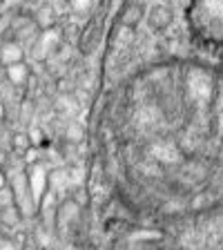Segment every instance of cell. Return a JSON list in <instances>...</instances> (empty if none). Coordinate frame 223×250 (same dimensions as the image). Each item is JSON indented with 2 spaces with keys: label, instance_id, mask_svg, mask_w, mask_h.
I'll return each instance as SVG.
<instances>
[{
  "label": "cell",
  "instance_id": "6da1fadb",
  "mask_svg": "<svg viewBox=\"0 0 223 250\" xmlns=\"http://www.w3.org/2000/svg\"><path fill=\"white\" fill-rule=\"evenodd\" d=\"M27 61V47L20 41H16L14 36H2L0 38V65H14V62Z\"/></svg>",
  "mask_w": 223,
  "mask_h": 250
},
{
  "label": "cell",
  "instance_id": "7a4b0ae2",
  "mask_svg": "<svg viewBox=\"0 0 223 250\" xmlns=\"http://www.w3.org/2000/svg\"><path fill=\"white\" fill-rule=\"evenodd\" d=\"M78 219H81V206H78L72 197H65L62 201H58L56 217H54L58 230H65V228H69V226H74Z\"/></svg>",
  "mask_w": 223,
  "mask_h": 250
},
{
  "label": "cell",
  "instance_id": "3957f363",
  "mask_svg": "<svg viewBox=\"0 0 223 250\" xmlns=\"http://www.w3.org/2000/svg\"><path fill=\"white\" fill-rule=\"evenodd\" d=\"M2 74H5V81L16 89H22L27 87V83L31 81V67L29 62L22 61V62H14V65H7L2 67Z\"/></svg>",
  "mask_w": 223,
  "mask_h": 250
},
{
  "label": "cell",
  "instance_id": "277c9868",
  "mask_svg": "<svg viewBox=\"0 0 223 250\" xmlns=\"http://www.w3.org/2000/svg\"><path fill=\"white\" fill-rule=\"evenodd\" d=\"M22 221H25V214L16 206V201L7 203V206H0V228L16 230V228H20Z\"/></svg>",
  "mask_w": 223,
  "mask_h": 250
},
{
  "label": "cell",
  "instance_id": "5b68a950",
  "mask_svg": "<svg viewBox=\"0 0 223 250\" xmlns=\"http://www.w3.org/2000/svg\"><path fill=\"white\" fill-rule=\"evenodd\" d=\"M31 18H34V22H36L38 27L42 29H52V27H56V21H58V11L54 9L52 5H38L34 7V11H31Z\"/></svg>",
  "mask_w": 223,
  "mask_h": 250
},
{
  "label": "cell",
  "instance_id": "8992f818",
  "mask_svg": "<svg viewBox=\"0 0 223 250\" xmlns=\"http://www.w3.org/2000/svg\"><path fill=\"white\" fill-rule=\"evenodd\" d=\"M170 22H172V11H170V7H165V5L152 7L150 14H147V25L156 31H163L165 27H170Z\"/></svg>",
  "mask_w": 223,
  "mask_h": 250
},
{
  "label": "cell",
  "instance_id": "52a82bcc",
  "mask_svg": "<svg viewBox=\"0 0 223 250\" xmlns=\"http://www.w3.org/2000/svg\"><path fill=\"white\" fill-rule=\"evenodd\" d=\"M145 18V9L141 5H125L123 14H121V25L127 29H134L136 25H141Z\"/></svg>",
  "mask_w": 223,
  "mask_h": 250
},
{
  "label": "cell",
  "instance_id": "ba28073f",
  "mask_svg": "<svg viewBox=\"0 0 223 250\" xmlns=\"http://www.w3.org/2000/svg\"><path fill=\"white\" fill-rule=\"evenodd\" d=\"M9 146H11V150L16 152V154H25L27 150H29L34 143H31V136H29V132H22V130H18V132H14L11 134V139H9Z\"/></svg>",
  "mask_w": 223,
  "mask_h": 250
},
{
  "label": "cell",
  "instance_id": "9c48e42d",
  "mask_svg": "<svg viewBox=\"0 0 223 250\" xmlns=\"http://www.w3.org/2000/svg\"><path fill=\"white\" fill-rule=\"evenodd\" d=\"M67 7L74 14H89L94 9V0H67Z\"/></svg>",
  "mask_w": 223,
  "mask_h": 250
},
{
  "label": "cell",
  "instance_id": "30bf717a",
  "mask_svg": "<svg viewBox=\"0 0 223 250\" xmlns=\"http://www.w3.org/2000/svg\"><path fill=\"white\" fill-rule=\"evenodd\" d=\"M65 141H67V143H81V141H83V127L78 123H69L67 132H65Z\"/></svg>",
  "mask_w": 223,
  "mask_h": 250
},
{
  "label": "cell",
  "instance_id": "8fae6325",
  "mask_svg": "<svg viewBox=\"0 0 223 250\" xmlns=\"http://www.w3.org/2000/svg\"><path fill=\"white\" fill-rule=\"evenodd\" d=\"M9 186V172H7L5 163H0V190Z\"/></svg>",
  "mask_w": 223,
  "mask_h": 250
},
{
  "label": "cell",
  "instance_id": "7c38bea8",
  "mask_svg": "<svg viewBox=\"0 0 223 250\" xmlns=\"http://www.w3.org/2000/svg\"><path fill=\"white\" fill-rule=\"evenodd\" d=\"M18 250H41V248H38V246L34 244V241H29V244H25L22 248H18Z\"/></svg>",
  "mask_w": 223,
  "mask_h": 250
},
{
  "label": "cell",
  "instance_id": "4fadbf2b",
  "mask_svg": "<svg viewBox=\"0 0 223 250\" xmlns=\"http://www.w3.org/2000/svg\"><path fill=\"white\" fill-rule=\"evenodd\" d=\"M62 250H81V248L76 244H67V246H62Z\"/></svg>",
  "mask_w": 223,
  "mask_h": 250
},
{
  "label": "cell",
  "instance_id": "5bb4252c",
  "mask_svg": "<svg viewBox=\"0 0 223 250\" xmlns=\"http://www.w3.org/2000/svg\"><path fill=\"white\" fill-rule=\"evenodd\" d=\"M52 2H56V0H52Z\"/></svg>",
  "mask_w": 223,
  "mask_h": 250
}]
</instances>
